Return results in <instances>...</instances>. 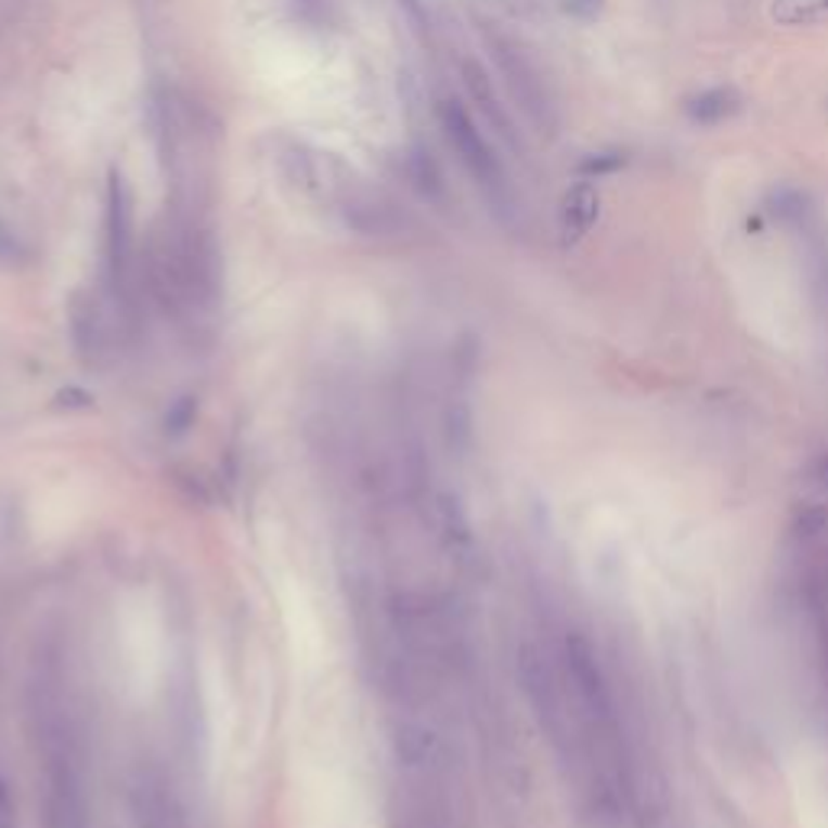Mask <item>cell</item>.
I'll return each mask as SVG.
<instances>
[{
    "mask_svg": "<svg viewBox=\"0 0 828 828\" xmlns=\"http://www.w3.org/2000/svg\"><path fill=\"white\" fill-rule=\"evenodd\" d=\"M771 16L780 26H816L828 23V0H774Z\"/></svg>",
    "mask_w": 828,
    "mask_h": 828,
    "instance_id": "7",
    "label": "cell"
},
{
    "mask_svg": "<svg viewBox=\"0 0 828 828\" xmlns=\"http://www.w3.org/2000/svg\"><path fill=\"white\" fill-rule=\"evenodd\" d=\"M137 800V823L140 828H179V806L176 797L159 780H140L133 790Z\"/></svg>",
    "mask_w": 828,
    "mask_h": 828,
    "instance_id": "5",
    "label": "cell"
},
{
    "mask_svg": "<svg viewBox=\"0 0 828 828\" xmlns=\"http://www.w3.org/2000/svg\"><path fill=\"white\" fill-rule=\"evenodd\" d=\"M599 205L603 202H599V192H596L593 182H577L564 195V202H560V236H564V243H577L593 230V223L599 220Z\"/></svg>",
    "mask_w": 828,
    "mask_h": 828,
    "instance_id": "4",
    "label": "cell"
},
{
    "mask_svg": "<svg viewBox=\"0 0 828 828\" xmlns=\"http://www.w3.org/2000/svg\"><path fill=\"white\" fill-rule=\"evenodd\" d=\"M437 120H440V130H443L447 143L453 146L460 163L469 169V176L482 189H499L502 185V166L492 156V150L482 140V133L476 130L473 117L456 101H440L437 104Z\"/></svg>",
    "mask_w": 828,
    "mask_h": 828,
    "instance_id": "1",
    "label": "cell"
},
{
    "mask_svg": "<svg viewBox=\"0 0 828 828\" xmlns=\"http://www.w3.org/2000/svg\"><path fill=\"white\" fill-rule=\"evenodd\" d=\"M405 3H412V7H414V0H405Z\"/></svg>",
    "mask_w": 828,
    "mask_h": 828,
    "instance_id": "12",
    "label": "cell"
},
{
    "mask_svg": "<svg viewBox=\"0 0 828 828\" xmlns=\"http://www.w3.org/2000/svg\"><path fill=\"white\" fill-rule=\"evenodd\" d=\"M624 163H628L624 153H593L577 166V172L586 176V179H603V176H612V172L624 169Z\"/></svg>",
    "mask_w": 828,
    "mask_h": 828,
    "instance_id": "9",
    "label": "cell"
},
{
    "mask_svg": "<svg viewBox=\"0 0 828 828\" xmlns=\"http://www.w3.org/2000/svg\"><path fill=\"white\" fill-rule=\"evenodd\" d=\"M0 828H16L13 826V810H10V800L0 787Z\"/></svg>",
    "mask_w": 828,
    "mask_h": 828,
    "instance_id": "11",
    "label": "cell"
},
{
    "mask_svg": "<svg viewBox=\"0 0 828 828\" xmlns=\"http://www.w3.org/2000/svg\"><path fill=\"white\" fill-rule=\"evenodd\" d=\"M409 176H412V182L424 195H437L440 192V176H437L434 163L424 153H414L412 159H409Z\"/></svg>",
    "mask_w": 828,
    "mask_h": 828,
    "instance_id": "10",
    "label": "cell"
},
{
    "mask_svg": "<svg viewBox=\"0 0 828 828\" xmlns=\"http://www.w3.org/2000/svg\"><path fill=\"white\" fill-rule=\"evenodd\" d=\"M495 62H499V68L505 72L508 88H512V94L521 101V107H525L538 124H547L551 98H547L544 81L538 78L534 65H531L521 52H515L512 46H505V42H495Z\"/></svg>",
    "mask_w": 828,
    "mask_h": 828,
    "instance_id": "2",
    "label": "cell"
},
{
    "mask_svg": "<svg viewBox=\"0 0 828 828\" xmlns=\"http://www.w3.org/2000/svg\"><path fill=\"white\" fill-rule=\"evenodd\" d=\"M463 78H466V88H469L473 101L486 111V117L495 120V124L502 127V133H508V120H505V114H502V107H499V98H495V91H492V81H489V75L479 68V62H463Z\"/></svg>",
    "mask_w": 828,
    "mask_h": 828,
    "instance_id": "8",
    "label": "cell"
},
{
    "mask_svg": "<svg viewBox=\"0 0 828 828\" xmlns=\"http://www.w3.org/2000/svg\"><path fill=\"white\" fill-rule=\"evenodd\" d=\"M738 107H741V98L735 88H709L686 104V114L699 127H715V124H725L728 117H735Z\"/></svg>",
    "mask_w": 828,
    "mask_h": 828,
    "instance_id": "6",
    "label": "cell"
},
{
    "mask_svg": "<svg viewBox=\"0 0 828 828\" xmlns=\"http://www.w3.org/2000/svg\"><path fill=\"white\" fill-rule=\"evenodd\" d=\"M133 249V207H130V192L127 182L117 169H111L107 182V256L114 275H124Z\"/></svg>",
    "mask_w": 828,
    "mask_h": 828,
    "instance_id": "3",
    "label": "cell"
}]
</instances>
